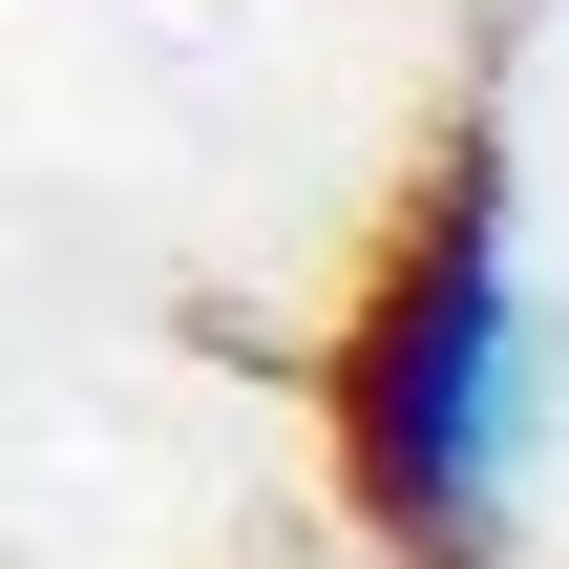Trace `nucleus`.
<instances>
[{"mask_svg":"<svg viewBox=\"0 0 569 569\" xmlns=\"http://www.w3.org/2000/svg\"><path fill=\"white\" fill-rule=\"evenodd\" d=\"M338 486L422 569H486L507 486H528V253H507V148L486 127L422 169V211L380 232L359 317H338Z\"/></svg>","mask_w":569,"mask_h":569,"instance_id":"nucleus-1","label":"nucleus"}]
</instances>
